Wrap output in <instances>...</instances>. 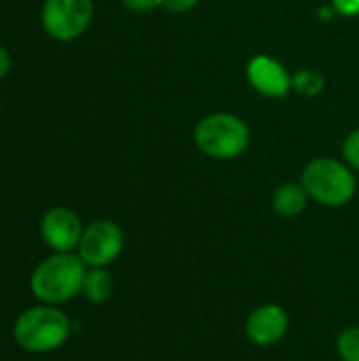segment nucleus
<instances>
[{
  "label": "nucleus",
  "mask_w": 359,
  "mask_h": 361,
  "mask_svg": "<svg viewBox=\"0 0 359 361\" xmlns=\"http://www.w3.org/2000/svg\"><path fill=\"white\" fill-rule=\"evenodd\" d=\"M195 146L209 159L233 161L252 144L250 125L233 112H212L199 118L193 131Z\"/></svg>",
  "instance_id": "1"
},
{
  "label": "nucleus",
  "mask_w": 359,
  "mask_h": 361,
  "mask_svg": "<svg viewBox=\"0 0 359 361\" xmlns=\"http://www.w3.org/2000/svg\"><path fill=\"white\" fill-rule=\"evenodd\" d=\"M300 184L305 186L309 199L324 207H343L358 192L355 171L341 159L315 157L300 173Z\"/></svg>",
  "instance_id": "2"
},
{
  "label": "nucleus",
  "mask_w": 359,
  "mask_h": 361,
  "mask_svg": "<svg viewBox=\"0 0 359 361\" xmlns=\"http://www.w3.org/2000/svg\"><path fill=\"white\" fill-rule=\"evenodd\" d=\"M85 262L74 254H53L42 260L30 279V290L42 305H63L83 292Z\"/></svg>",
  "instance_id": "3"
},
{
  "label": "nucleus",
  "mask_w": 359,
  "mask_h": 361,
  "mask_svg": "<svg viewBox=\"0 0 359 361\" xmlns=\"http://www.w3.org/2000/svg\"><path fill=\"white\" fill-rule=\"evenodd\" d=\"M15 343L30 353H51L70 336V319L53 305H36L25 309L13 328Z\"/></svg>",
  "instance_id": "4"
},
{
  "label": "nucleus",
  "mask_w": 359,
  "mask_h": 361,
  "mask_svg": "<svg viewBox=\"0 0 359 361\" xmlns=\"http://www.w3.org/2000/svg\"><path fill=\"white\" fill-rule=\"evenodd\" d=\"M93 11V0H44L40 23L51 38L72 42L87 32Z\"/></svg>",
  "instance_id": "5"
},
{
  "label": "nucleus",
  "mask_w": 359,
  "mask_h": 361,
  "mask_svg": "<svg viewBox=\"0 0 359 361\" xmlns=\"http://www.w3.org/2000/svg\"><path fill=\"white\" fill-rule=\"evenodd\" d=\"M123 245L125 237L116 222L95 220L83 231L78 243V258L91 269H106L121 256Z\"/></svg>",
  "instance_id": "6"
},
{
  "label": "nucleus",
  "mask_w": 359,
  "mask_h": 361,
  "mask_svg": "<svg viewBox=\"0 0 359 361\" xmlns=\"http://www.w3.org/2000/svg\"><path fill=\"white\" fill-rule=\"evenodd\" d=\"M245 78L252 85V89L260 93L262 97L284 99L292 91V74L279 59L267 53L254 55L248 61Z\"/></svg>",
  "instance_id": "7"
},
{
  "label": "nucleus",
  "mask_w": 359,
  "mask_h": 361,
  "mask_svg": "<svg viewBox=\"0 0 359 361\" xmlns=\"http://www.w3.org/2000/svg\"><path fill=\"white\" fill-rule=\"evenodd\" d=\"M83 222L70 207H51L40 220V235L55 254H72L83 237Z\"/></svg>",
  "instance_id": "8"
},
{
  "label": "nucleus",
  "mask_w": 359,
  "mask_h": 361,
  "mask_svg": "<svg viewBox=\"0 0 359 361\" xmlns=\"http://www.w3.org/2000/svg\"><path fill=\"white\" fill-rule=\"evenodd\" d=\"M288 326H290V319H288V313L284 307L262 305L256 311H252V315L248 317L245 332L254 345L271 347L286 336Z\"/></svg>",
  "instance_id": "9"
},
{
  "label": "nucleus",
  "mask_w": 359,
  "mask_h": 361,
  "mask_svg": "<svg viewBox=\"0 0 359 361\" xmlns=\"http://www.w3.org/2000/svg\"><path fill=\"white\" fill-rule=\"evenodd\" d=\"M309 203V195L300 182H286L279 184L271 197L273 212L281 218H296L305 212Z\"/></svg>",
  "instance_id": "10"
},
{
  "label": "nucleus",
  "mask_w": 359,
  "mask_h": 361,
  "mask_svg": "<svg viewBox=\"0 0 359 361\" xmlns=\"http://www.w3.org/2000/svg\"><path fill=\"white\" fill-rule=\"evenodd\" d=\"M114 292V279L106 269H91L83 281V294L93 305H104Z\"/></svg>",
  "instance_id": "11"
},
{
  "label": "nucleus",
  "mask_w": 359,
  "mask_h": 361,
  "mask_svg": "<svg viewBox=\"0 0 359 361\" xmlns=\"http://www.w3.org/2000/svg\"><path fill=\"white\" fill-rule=\"evenodd\" d=\"M324 89H326V78L317 70L303 68V70L292 74V91L300 97L315 99L317 95L324 93Z\"/></svg>",
  "instance_id": "12"
},
{
  "label": "nucleus",
  "mask_w": 359,
  "mask_h": 361,
  "mask_svg": "<svg viewBox=\"0 0 359 361\" xmlns=\"http://www.w3.org/2000/svg\"><path fill=\"white\" fill-rule=\"evenodd\" d=\"M336 351L343 361H359V328H347L339 336Z\"/></svg>",
  "instance_id": "13"
},
{
  "label": "nucleus",
  "mask_w": 359,
  "mask_h": 361,
  "mask_svg": "<svg viewBox=\"0 0 359 361\" xmlns=\"http://www.w3.org/2000/svg\"><path fill=\"white\" fill-rule=\"evenodd\" d=\"M343 161L353 171H359V127L353 129L343 142Z\"/></svg>",
  "instance_id": "14"
},
{
  "label": "nucleus",
  "mask_w": 359,
  "mask_h": 361,
  "mask_svg": "<svg viewBox=\"0 0 359 361\" xmlns=\"http://www.w3.org/2000/svg\"><path fill=\"white\" fill-rule=\"evenodd\" d=\"M339 17H358L359 15V0H330Z\"/></svg>",
  "instance_id": "15"
},
{
  "label": "nucleus",
  "mask_w": 359,
  "mask_h": 361,
  "mask_svg": "<svg viewBox=\"0 0 359 361\" xmlns=\"http://www.w3.org/2000/svg\"><path fill=\"white\" fill-rule=\"evenodd\" d=\"M123 4L131 13H152L154 8L163 6V0H123Z\"/></svg>",
  "instance_id": "16"
},
{
  "label": "nucleus",
  "mask_w": 359,
  "mask_h": 361,
  "mask_svg": "<svg viewBox=\"0 0 359 361\" xmlns=\"http://www.w3.org/2000/svg\"><path fill=\"white\" fill-rule=\"evenodd\" d=\"M199 2H201V0H163V8H167L169 13L180 15V13L193 11Z\"/></svg>",
  "instance_id": "17"
},
{
  "label": "nucleus",
  "mask_w": 359,
  "mask_h": 361,
  "mask_svg": "<svg viewBox=\"0 0 359 361\" xmlns=\"http://www.w3.org/2000/svg\"><path fill=\"white\" fill-rule=\"evenodd\" d=\"M11 70V55L4 47H0V80L8 74Z\"/></svg>",
  "instance_id": "18"
},
{
  "label": "nucleus",
  "mask_w": 359,
  "mask_h": 361,
  "mask_svg": "<svg viewBox=\"0 0 359 361\" xmlns=\"http://www.w3.org/2000/svg\"><path fill=\"white\" fill-rule=\"evenodd\" d=\"M334 17H339V15H336V11H334L332 4L320 8V19H322V21H330V19H334Z\"/></svg>",
  "instance_id": "19"
}]
</instances>
